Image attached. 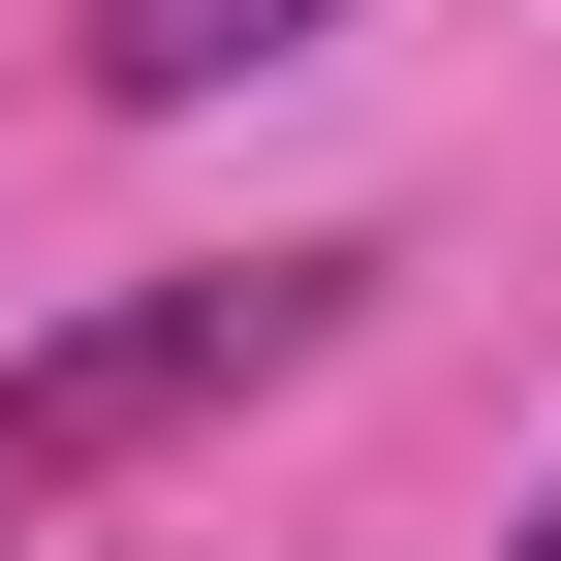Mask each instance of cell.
Wrapping results in <instances>:
<instances>
[{
  "mask_svg": "<svg viewBox=\"0 0 561 561\" xmlns=\"http://www.w3.org/2000/svg\"><path fill=\"white\" fill-rule=\"evenodd\" d=\"M500 561H561V500H530V530H500Z\"/></svg>",
  "mask_w": 561,
  "mask_h": 561,
  "instance_id": "cell-3",
  "label": "cell"
},
{
  "mask_svg": "<svg viewBox=\"0 0 561 561\" xmlns=\"http://www.w3.org/2000/svg\"><path fill=\"white\" fill-rule=\"evenodd\" d=\"M343 312H375V250H219V280L62 312L32 375H0V530H32V500H94V468H157V437H219V405H280Z\"/></svg>",
  "mask_w": 561,
  "mask_h": 561,
  "instance_id": "cell-1",
  "label": "cell"
},
{
  "mask_svg": "<svg viewBox=\"0 0 561 561\" xmlns=\"http://www.w3.org/2000/svg\"><path fill=\"white\" fill-rule=\"evenodd\" d=\"M343 0H94V94L125 125H187V94H250V62H312Z\"/></svg>",
  "mask_w": 561,
  "mask_h": 561,
  "instance_id": "cell-2",
  "label": "cell"
}]
</instances>
